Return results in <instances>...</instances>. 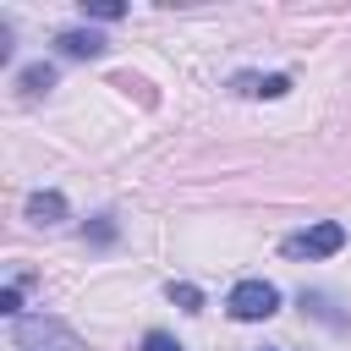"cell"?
Listing matches in <instances>:
<instances>
[{"label":"cell","mask_w":351,"mask_h":351,"mask_svg":"<svg viewBox=\"0 0 351 351\" xmlns=\"http://www.w3.org/2000/svg\"><path fill=\"white\" fill-rule=\"evenodd\" d=\"M230 93H241V99H280V93H291V77L285 71H236Z\"/></svg>","instance_id":"277c9868"},{"label":"cell","mask_w":351,"mask_h":351,"mask_svg":"<svg viewBox=\"0 0 351 351\" xmlns=\"http://www.w3.org/2000/svg\"><path fill=\"white\" fill-rule=\"evenodd\" d=\"M225 313H230L236 324H263V318L280 313V291H274L269 280H236L230 296H225Z\"/></svg>","instance_id":"6da1fadb"},{"label":"cell","mask_w":351,"mask_h":351,"mask_svg":"<svg viewBox=\"0 0 351 351\" xmlns=\"http://www.w3.org/2000/svg\"><path fill=\"white\" fill-rule=\"evenodd\" d=\"M49 88H55V66H49V60H33V66H22V77H16V99H22V104L44 99Z\"/></svg>","instance_id":"8992f818"},{"label":"cell","mask_w":351,"mask_h":351,"mask_svg":"<svg viewBox=\"0 0 351 351\" xmlns=\"http://www.w3.org/2000/svg\"><path fill=\"white\" fill-rule=\"evenodd\" d=\"M82 11H88V16H99V22H115V16H126V5H121V0H82Z\"/></svg>","instance_id":"30bf717a"},{"label":"cell","mask_w":351,"mask_h":351,"mask_svg":"<svg viewBox=\"0 0 351 351\" xmlns=\"http://www.w3.org/2000/svg\"><path fill=\"white\" fill-rule=\"evenodd\" d=\"M55 49L71 55V60H99V55H104V33H93V27H66V33H55Z\"/></svg>","instance_id":"5b68a950"},{"label":"cell","mask_w":351,"mask_h":351,"mask_svg":"<svg viewBox=\"0 0 351 351\" xmlns=\"http://www.w3.org/2000/svg\"><path fill=\"white\" fill-rule=\"evenodd\" d=\"M88 241L110 247V241H115V219H110V214H93V225H88Z\"/></svg>","instance_id":"7c38bea8"},{"label":"cell","mask_w":351,"mask_h":351,"mask_svg":"<svg viewBox=\"0 0 351 351\" xmlns=\"http://www.w3.org/2000/svg\"><path fill=\"white\" fill-rule=\"evenodd\" d=\"M22 296H27V274H16V280L5 285V296H0V313H22Z\"/></svg>","instance_id":"8fae6325"},{"label":"cell","mask_w":351,"mask_h":351,"mask_svg":"<svg viewBox=\"0 0 351 351\" xmlns=\"http://www.w3.org/2000/svg\"><path fill=\"white\" fill-rule=\"evenodd\" d=\"M11 346H16V351H82V340H77L60 318H44V313H38V318H22Z\"/></svg>","instance_id":"7a4b0ae2"},{"label":"cell","mask_w":351,"mask_h":351,"mask_svg":"<svg viewBox=\"0 0 351 351\" xmlns=\"http://www.w3.org/2000/svg\"><path fill=\"white\" fill-rule=\"evenodd\" d=\"M302 307H307L313 318H324V324H335V329H346V318L335 313V302H329L324 291H302Z\"/></svg>","instance_id":"ba28073f"},{"label":"cell","mask_w":351,"mask_h":351,"mask_svg":"<svg viewBox=\"0 0 351 351\" xmlns=\"http://www.w3.org/2000/svg\"><path fill=\"white\" fill-rule=\"evenodd\" d=\"M22 214H27L33 225H60V219H66V197H60V192H33Z\"/></svg>","instance_id":"52a82bcc"},{"label":"cell","mask_w":351,"mask_h":351,"mask_svg":"<svg viewBox=\"0 0 351 351\" xmlns=\"http://www.w3.org/2000/svg\"><path fill=\"white\" fill-rule=\"evenodd\" d=\"M143 351H181V340H170L165 329H148L143 335Z\"/></svg>","instance_id":"4fadbf2b"},{"label":"cell","mask_w":351,"mask_h":351,"mask_svg":"<svg viewBox=\"0 0 351 351\" xmlns=\"http://www.w3.org/2000/svg\"><path fill=\"white\" fill-rule=\"evenodd\" d=\"M170 302H181L186 313H203V291L186 285V280H170Z\"/></svg>","instance_id":"9c48e42d"},{"label":"cell","mask_w":351,"mask_h":351,"mask_svg":"<svg viewBox=\"0 0 351 351\" xmlns=\"http://www.w3.org/2000/svg\"><path fill=\"white\" fill-rule=\"evenodd\" d=\"M340 247H346V225H335V219H318V225H307V230L280 241L285 258H335Z\"/></svg>","instance_id":"3957f363"}]
</instances>
